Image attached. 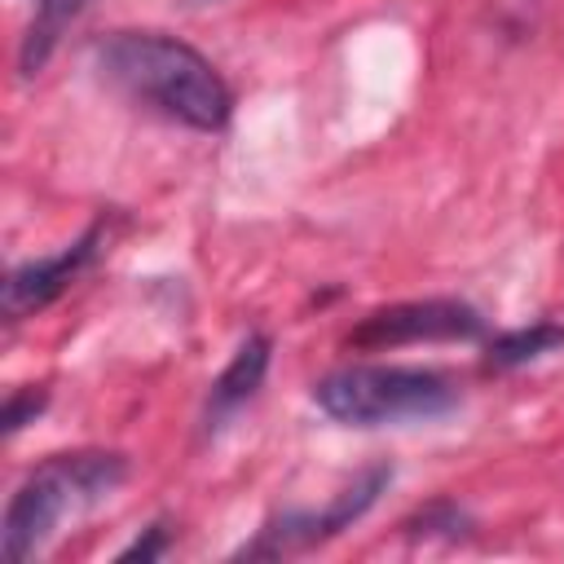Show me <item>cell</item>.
Returning <instances> with one entry per match:
<instances>
[{
  "label": "cell",
  "mask_w": 564,
  "mask_h": 564,
  "mask_svg": "<svg viewBox=\"0 0 564 564\" xmlns=\"http://www.w3.org/2000/svg\"><path fill=\"white\" fill-rule=\"evenodd\" d=\"M560 344H564L560 322H533V326H520V330H502V335L489 339L485 366L489 370H516V366H529V361L555 352Z\"/></svg>",
  "instance_id": "8"
},
{
  "label": "cell",
  "mask_w": 564,
  "mask_h": 564,
  "mask_svg": "<svg viewBox=\"0 0 564 564\" xmlns=\"http://www.w3.org/2000/svg\"><path fill=\"white\" fill-rule=\"evenodd\" d=\"M123 480H128V458L115 449H75L44 458L4 507V524H0L4 560L9 564L35 560L53 542L62 520L101 507Z\"/></svg>",
  "instance_id": "2"
},
{
  "label": "cell",
  "mask_w": 564,
  "mask_h": 564,
  "mask_svg": "<svg viewBox=\"0 0 564 564\" xmlns=\"http://www.w3.org/2000/svg\"><path fill=\"white\" fill-rule=\"evenodd\" d=\"M405 529H414V533H445V538H458L463 529H467V516L454 507V502H432V507H423Z\"/></svg>",
  "instance_id": "10"
},
{
  "label": "cell",
  "mask_w": 564,
  "mask_h": 564,
  "mask_svg": "<svg viewBox=\"0 0 564 564\" xmlns=\"http://www.w3.org/2000/svg\"><path fill=\"white\" fill-rule=\"evenodd\" d=\"M264 370H269V335H247L234 348V357L225 361V370L212 379L207 410H203V432H216L229 414H238L260 392Z\"/></svg>",
  "instance_id": "7"
},
{
  "label": "cell",
  "mask_w": 564,
  "mask_h": 564,
  "mask_svg": "<svg viewBox=\"0 0 564 564\" xmlns=\"http://www.w3.org/2000/svg\"><path fill=\"white\" fill-rule=\"evenodd\" d=\"M106 220H93L75 242H66L62 251L53 256H40V260H26L18 264L9 278H4V317L9 322H22V317H35L40 308H48L106 247Z\"/></svg>",
  "instance_id": "6"
},
{
  "label": "cell",
  "mask_w": 564,
  "mask_h": 564,
  "mask_svg": "<svg viewBox=\"0 0 564 564\" xmlns=\"http://www.w3.org/2000/svg\"><path fill=\"white\" fill-rule=\"evenodd\" d=\"M388 480H392V467L388 463L366 467L322 511H282V516H273L260 529V538L251 546H242V555H286V551H304V546H317V542L344 533L352 520H361L379 502V494L388 489Z\"/></svg>",
  "instance_id": "5"
},
{
  "label": "cell",
  "mask_w": 564,
  "mask_h": 564,
  "mask_svg": "<svg viewBox=\"0 0 564 564\" xmlns=\"http://www.w3.org/2000/svg\"><path fill=\"white\" fill-rule=\"evenodd\" d=\"M93 62L119 93L194 132H220L229 123V84L194 44L176 35L110 31L106 40L93 44Z\"/></svg>",
  "instance_id": "1"
},
{
  "label": "cell",
  "mask_w": 564,
  "mask_h": 564,
  "mask_svg": "<svg viewBox=\"0 0 564 564\" xmlns=\"http://www.w3.org/2000/svg\"><path fill=\"white\" fill-rule=\"evenodd\" d=\"M480 335H485V317L467 300L427 295V300H401L366 313L344 344L357 352H383L405 344H454V339H480Z\"/></svg>",
  "instance_id": "4"
},
{
  "label": "cell",
  "mask_w": 564,
  "mask_h": 564,
  "mask_svg": "<svg viewBox=\"0 0 564 564\" xmlns=\"http://www.w3.org/2000/svg\"><path fill=\"white\" fill-rule=\"evenodd\" d=\"M313 401L344 427H383L454 410L458 383L427 366H339L313 383Z\"/></svg>",
  "instance_id": "3"
},
{
  "label": "cell",
  "mask_w": 564,
  "mask_h": 564,
  "mask_svg": "<svg viewBox=\"0 0 564 564\" xmlns=\"http://www.w3.org/2000/svg\"><path fill=\"white\" fill-rule=\"evenodd\" d=\"M167 542H172V538H167V524H163V520H154V524H150L145 533H137V538H132L115 560H159V555L167 551Z\"/></svg>",
  "instance_id": "11"
},
{
  "label": "cell",
  "mask_w": 564,
  "mask_h": 564,
  "mask_svg": "<svg viewBox=\"0 0 564 564\" xmlns=\"http://www.w3.org/2000/svg\"><path fill=\"white\" fill-rule=\"evenodd\" d=\"M44 405H48V392L44 388H18V392H9L4 397V410H0L4 436H18L26 423H35L44 414Z\"/></svg>",
  "instance_id": "9"
}]
</instances>
